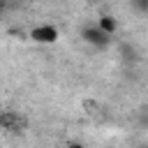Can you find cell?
Listing matches in <instances>:
<instances>
[{"mask_svg":"<svg viewBox=\"0 0 148 148\" xmlns=\"http://www.w3.org/2000/svg\"><path fill=\"white\" fill-rule=\"evenodd\" d=\"M32 37H35L37 42H53V39L58 37V32H56V28H51V25H39V28H35Z\"/></svg>","mask_w":148,"mask_h":148,"instance_id":"cell-2","label":"cell"},{"mask_svg":"<svg viewBox=\"0 0 148 148\" xmlns=\"http://www.w3.org/2000/svg\"><path fill=\"white\" fill-rule=\"evenodd\" d=\"M106 32L104 30H88V39L90 42H95V44H106Z\"/></svg>","mask_w":148,"mask_h":148,"instance_id":"cell-3","label":"cell"},{"mask_svg":"<svg viewBox=\"0 0 148 148\" xmlns=\"http://www.w3.org/2000/svg\"><path fill=\"white\" fill-rule=\"evenodd\" d=\"M0 125L7 130V132H21L23 130V118L14 111H2L0 113Z\"/></svg>","mask_w":148,"mask_h":148,"instance_id":"cell-1","label":"cell"}]
</instances>
